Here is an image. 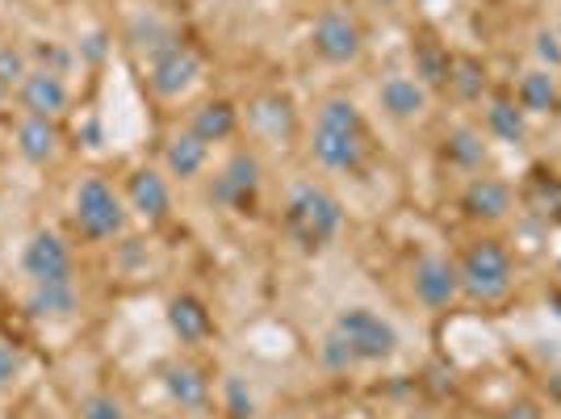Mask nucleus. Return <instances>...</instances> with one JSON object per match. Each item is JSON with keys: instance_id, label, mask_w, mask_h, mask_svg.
<instances>
[{"instance_id": "f257e3e1", "label": "nucleus", "mask_w": 561, "mask_h": 419, "mask_svg": "<svg viewBox=\"0 0 561 419\" xmlns=\"http://www.w3.org/2000/svg\"><path fill=\"white\" fill-rule=\"evenodd\" d=\"M285 231L306 252L328 248L331 239L344 231V206H340V197L319 185H298L289 193V202H285Z\"/></svg>"}, {"instance_id": "dca6fc26", "label": "nucleus", "mask_w": 561, "mask_h": 419, "mask_svg": "<svg viewBox=\"0 0 561 419\" xmlns=\"http://www.w3.org/2000/svg\"><path fill=\"white\" fill-rule=\"evenodd\" d=\"M168 324H172V331L181 336V344H197V340H206L210 336V310H206V303L202 298H193V294H181V298H172V306H168Z\"/></svg>"}, {"instance_id": "423d86ee", "label": "nucleus", "mask_w": 561, "mask_h": 419, "mask_svg": "<svg viewBox=\"0 0 561 419\" xmlns=\"http://www.w3.org/2000/svg\"><path fill=\"white\" fill-rule=\"evenodd\" d=\"M197 76H202V59L181 38L151 55V89H156V97L176 101V97H185L197 84Z\"/></svg>"}, {"instance_id": "7ed1b4c3", "label": "nucleus", "mask_w": 561, "mask_h": 419, "mask_svg": "<svg viewBox=\"0 0 561 419\" xmlns=\"http://www.w3.org/2000/svg\"><path fill=\"white\" fill-rule=\"evenodd\" d=\"M331 331L348 344L356 365H381V361H390L398 352V344H402L398 327L390 324V319H381L377 310H369V306H344V310L335 315Z\"/></svg>"}, {"instance_id": "0eeeda50", "label": "nucleus", "mask_w": 561, "mask_h": 419, "mask_svg": "<svg viewBox=\"0 0 561 419\" xmlns=\"http://www.w3.org/2000/svg\"><path fill=\"white\" fill-rule=\"evenodd\" d=\"M260 160L252 156V151H234L231 160H227V168L214 177V185H210V202L214 206H222V210H243L256 202V193H260Z\"/></svg>"}, {"instance_id": "f3484780", "label": "nucleus", "mask_w": 561, "mask_h": 419, "mask_svg": "<svg viewBox=\"0 0 561 419\" xmlns=\"http://www.w3.org/2000/svg\"><path fill=\"white\" fill-rule=\"evenodd\" d=\"M164 160H168V172H172V177L193 181V177H202L206 163H210V143H202L193 131H185V135H176V139L168 143Z\"/></svg>"}, {"instance_id": "473e14b6", "label": "nucleus", "mask_w": 561, "mask_h": 419, "mask_svg": "<svg viewBox=\"0 0 561 419\" xmlns=\"http://www.w3.org/2000/svg\"><path fill=\"white\" fill-rule=\"evenodd\" d=\"M18 373H22V352L13 344H0V390H9L18 382Z\"/></svg>"}, {"instance_id": "aec40b11", "label": "nucleus", "mask_w": 561, "mask_h": 419, "mask_svg": "<svg viewBox=\"0 0 561 419\" xmlns=\"http://www.w3.org/2000/svg\"><path fill=\"white\" fill-rule=\"evenodd\" d=\"M164 390L172 403L197 411V407L210 403V377H202V370H193V365H172V370L164 373Z\"/></svg>"}, {"instance_id": "6ab92c4d", "label": "nucleus", "mask_w": 561, "mask_h": 419, "mask_svg": "<svg viewBox=\"0 0 561 419\" xmlns=\"http://www.w3.org/2000/svg\"><path fill=\"white\" fill-rule=\"evenodd\" d=\"M193 135L202 143H227L239 131V110L231 101H206L197 114H193Z\"/></svg>"}, {"instance_id": "9b49d317", "label": "nucleus", "mask_w": 561, "mask_h": 419, "mask_svg": "<svg viewBox=\"0 0 561 419\" xmlns=\"http://www.w3.org/2000/svg\"><path fill=\"white\" fill-rule=\"evenodd\" d=\"M427 101H432V93L423 89L415 76H407V71H394V76H386L377 84V105L386 110V117H394V122H415V117H423Z\"/></svg>"}, {"instance_id": "c85d7f7f", "label": "nucleus", "mask_w": 561, "mask_h": 419, "mask_svg": "<svg viewBox=\"0 0 561 419\" xmlns=\"http://www.w3.org/2000/svg\"><path fill=\"white\" fill-rule=\"evenodd\" d=\"M533 50H537L540 68H549V71L561 68V34H558V30H540L537 43H533Z\"/></svg>"}, {"instance_id": "bb28decb", "label": "nucleus", "mask_w": 561, "mask_h": 419, "mask_svg": "<svg viewBox=\"0 0 561 419\" xmlns=\"http://www.w3.org/2000/svg\"><path fill=\"white\" fill-rule=\"evenodd\" d=\"M448 89L461 97V101H478L482 89H486V68L478 59H457L453 76H448Z\"/></svg>"}, {"instance_id": "1a4fd4ad", "label": "nucleus", "mask_w": 561, "mask_h": 419, "mask_svg": "<svg viewBox=\"0 0 561 419\" xmlns=\"http://www.w3.org/2000/svg\"><path fill=\"white\" fill-rule=\"evenodd\" d=\"M411 285H415V298H420L423 306L445 310V306H453L461 298V269H457V260L432 252V257H423L420 264H415Z\"/></svg>"}, {"instance_id": "b1692460", "label": "nucleus", "mask_w": 561, "mask_h": 419, "mask_svg": "<svg viewBox=\"0 0 561 419\" xmlns=\"http://www.w3.org/2000/svg\"><path fill=\"white\" fill-rule=\"evenodd\" d=\"M314 126H323V131L365 135V114H360V105H356L352 97H328V101L319 105V122H314Z\"/></svg>"}, {"instance_id": "39448f33", "label": "nucleus", "mask_w": 561, "mask_h": 419, "mask_svg": "<svg viewBox=\"0 0 561 419\" xmlns=\"http://www.w3.org/2000/svg\"><path fill=\"white\" fill-rule=\"evenodd\" d=\"M310 47L319 59H328L335 68H344V64H356L360 59V50H365V34H360V25L352 22L348 13H340V9H328L314 30H310Z\"/></svg>"}, {"instance_id": "c756f323", "label": "nucleus", "mask_w": 561, "mask_h": 419, "mask_svg": "<svg viewBox=\"0 0 561 419\" xmlns=\"http://www.w3.org/2000/svg\"><path fill=\"white\" fill-rule=\"evenodd\" d=\"M30 68H25V55L18 47H0V84H22Z\"/></svg>"}, {"instance_id": "ddd939ff", "label": "nucleus", "mask_w": 561, "mask_h": 419, "mask_svg": "<svg viewBox=\"0 0 561 419\" xmlns=\"http://www.w3.org/2000/svg\"><path fill=\"white\" fill-rule=\"evenodd\" d=\"M18 89H22V105L34 117H55V114H64V110H68L71 93H68V84H64V76H59V71H47V68L30 71Z\"/></svg>"}, {"instance_id": "a878e982", "label": "nucleus", "mask_w": 561, "mask_h": 419, "mask_svg": "<svg viewBox=\"0 0 561 419\" xmlns=\"http://www.w3.org/2000/svg\"><path fill=\"white\" fill-rule=\"evenodd\" d=\"M252 122H256L260 131H268V135H289L294 131V110H289V101L285 97H260L256 110H252Z\"/></svg>"}, {"instance_id": "2f4dec72", "label": "nucleus", "mask_w": 561, "mask_h": 419, "mask_svg": "<svg viewBox=\"0 0 561 419\" xmlns=\"http://www.w3.org/2000/svg\"><path fill=\"white\" fill-rule=\"evenodd\" d=\"M227 398H231V416L234 419L256 416V403H252V395L243 390V382H239V377H231V382H227Z\"/></svg>"}, {"instance_id": "f8f14e48", "label": "nucleus", "mask_w": 561, "mask_h": 419, "mask_svg": "<svg viewBox=\"0 0 561 419\" xmlns=\"http://www.w3.org/2000/svg\"><path fill=\"white\" fill-rule=\"evenodd\" d=\"M310 151H314V160L323 163V168H331V172H360V163H365V135L314 126Z\"/></svg>"}, {"instance_id": "4be33fe9", "label": "nucleus", "mask_w": 561, "mask_h": 419, "mask_svg": "<svg viewBox=\"0 0 561 419\" xmlns=\"http://www.w3.org/2000/svg\"><path fill=\"white\" fill-rule=\"evenodd\" d=\"M445 160L461 172H478L486 163V139L473 126H453L445 135Z\"/></svg>"}, {"instance_id": "cd10ccee", "label": "nucleus", "mask_w": 561, "mask_h": 419, "mask_svg": "<svg viewBox=\"0 0 561 419\" xmlns=\"http://www.w3.org/2000/svg\"><path fill=\"white\" fill-rule=\"evenodd\" d=\"M319 356H323V365H328V370H335V373H344V370H352V365H356V361H352V352H348V344H344L335 331H328V336H323Z\"/></svg>"}, {"instance_id": "c9c22d12", "label": "nucleus", "mask_w": 561, "mask_h": 419, "mask_svg": "<svg viewBox=\"0 0 561 419\" xmlns=\"http://www.w3.org/2000/svg\"><path fill=\"white\" fill-rule=\"evenodd\" d=\"M558 273H561V260H558Z\"/></svg>"}, {"instance_id": "a211bd4d", "label": "nucleus", "mask_w": 561, "mask_h": 419, "mask_svg": "<svg viewBox=\"0 0 561 419\" xmlns=\"http://www.w3.org/2000/svg\"><path fill=\"white\" fill-rule=\"evenodd\" d=\"M18 151H22L30 163H47L55 160V151H59V131H55V122L50 117H25L22 126H18Z\"/></svg>"}, {"instance_id": "72a5a7b5", "label": "nucleus", "mask_w": 561, "mask_h": 419, "mask_svg": "<svg viewBox=\"0 0 561 419\" xmlns=\"http://www.w3.org/2000/svg\"><path fill=\"white\" fill-rule=\"evenodd\" d=\"M491 419H540V407L528 403V398H519V403H507L503 411H494Z\"/></svg>"}, {"instance_id": "7c9ffc66", "label": "nucleus", "mask_w": 561, "mask_h": 419, "mask_svg": "<svg viewBox=\"0 0 561 419\" xmlns=\"http://www.w3.org/2000/svg\"><path fill=\"white\" fill-rule=\"evenodd\" d=\"M80 419H130L126 416V407L110 395H93L84 407H80Z\"/></svg>"}, {"instance_id": "4468645a", "label": "nucleus", "mask_w": 561, "mask_h": 419, "mask_svg": "<svg viewBox=\"0 0 561 419\" xmlns=\"http://www.w3.org/2000/svg\"><path fill=\"white\" fill-rule=\"evenodd\" d=\"M515 105L524 114H561V84L549 68H533L519 76L515 89Z\"/></svg>"}, {"instance_id": "e433bc0d", "label": "nucleus", "mask_w": 561, "mask_h": 419, "mask_svg": "<svg viewBox=\"0 0 561 419\" xmlns=\"http://www.w3.org/2000/svg\"><path fill=\"white\" fill-rule=\"evenodd\" d=\"M558 34H561V30H558Z\"/></svg>"}, {"instance_id": "9d476101", "label": "nucleus", "mask_w": 561, "mask_h": 419, "mask_svg": "<svg viewBox=\"0 0 561 419\" xmlns=\"http://www.w3.org/2000/svg\"><path fill=\"white\" fill-rule=\"evenodd\" d=\"M515 206V193L507 181L499 177H473L466 189H461V210L478 223H503Z\"/></svg>"}, {"instance_id": "f03ea898", "label": "nucleus", "mask_w": 561, "mask_h": 419, "mask_svg": "<svg viewBox=\"0 0 561 419\" xmlns=\"http://www.w3.org/2000/svg\"><path fill=\"white\" fill-rule=\"evenodd\" d=\"M457 269H461V294L482 306L503 303L515 285V260L499 239H478Z\"/></svg>"}, {"instance_id": "5701e85b", "label": "nucleus", "mask_w": 561, "mask_h": 419, "mask_svg": "<svg viewBox=\"0 0 561 419\" xmlns=\"http://www.w3.org/2000/svg\"><path fill=\"white\" fill-rule=\"evenodd\" d=\"M453 64H457V59H453L440 43H432V38H423L420 47H415V80H420L427 93H432V89H448Z\"/></svg>"}, {"instance_id": "412c9836", "label": "nucleus", "mask_w": 561, "mask_h": 419, "mask_svg": "<svg viewBox=\"0 0 561 419\" xmlns=\"http://www.w3.org/2000/svg\"><path fill=\"white\" fill-rule=\"evenodd\" d=\"M486 131L499 143H507V147H524L528 143V114L515 101L499 97V101H491V110H486Z\"/></svg>"}, {"instance_id": "393cba45", "label": "nucleus", "mask_w": 561, "mask_h": 419, "mask_svg": "<svg viewBox=\"0 0 561 419\" xmlns=\"http://www.w3.org/2000/svg\"><path fill=\"white\" fill-rule=\"evenodd\" d=\"M30 310L43 315V319H68L76 310V285H34L30 294Z\"/></svg>"}, {"instance_id": "f704fd0d", "label": "nucleus", "mask_w": 561, "mask_h": 419, "mask_svg": "<svg viewBox=\"0 0 561 419\" xmlns=\"http://www.w3.org/2000/svg\"><path fill=\"white\" fill-rule=\"evenodd\" d=\"M377 4H398V0H377Z\"/></svg>"}, {"instance_id": "2eb2a0df", "label": "nucleus", "mask_w": 561, "mask_h": 419, "mask_svg": "<svg viewBox=\"0 0 561 419\" xmlns=\"http://www.w3.org/2000/svg\"><path fill=\"white\" fill-rule=\"evenodd\" d=\"M126 193H130V206L139 210L147 223H160L168 210H172V189H168V181L156 168H139V172L130 177Z\"/></svg>"}, {"instance_id": "20e7f679", "label": "nucleus", "mask_w": 561, "mask_h": 419, "mask_svg": "<svg viewBox=\"0 0 561 419\" xmlns=\"http://www.w3.org/2000/svg\"><path fill=\"white\" fill-rule=\"evenodd\" d=\"M71 214L80 223V231L89 239H114L126 227V210H122V197L105 185L101 177H89L76 189V202H71Z\"/></svg>"}, {"instance_id": "6e6552de", "label": "nucleus", "mask_w": 561, "mask_h": 419, "mask_svg": "<svg viewBox=\"0 0 561 419\" xmlns=\"http://www.w3.org/2000/svg\"><path fill=\"white\" fill-rule=\"evenodd\" d=\"M22 269L34 285H68L71 281V248L55 231H38L22 252Z\"/></svg>"}]
</instances>
